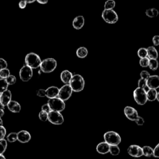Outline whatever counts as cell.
<instances>
[{
	"label": "cell",
	"mask_w": 159,
	"mask_h": 159,
	"mask_svg": "<svg viewBox=\"0 0 159 159\" xmlns=\"http://www.w3.org/2000/svg\"><path fill=\"white\" fill-rule=\"evenodd\" d=\"M7 148V141L5 139H2L0 140V155H3V153L6 151Z\"/></svg>",
	"instance_id": "4dcf8cb0"
},
{
	"label": "cell",
	"mask_w": 159,
	"mask_h": 159,
	"mask_svg": "<svg viewBox=\"0 0 159 159\" xmlns=\"http://www.w3.org/2000/svg\"><path fill=\"white\" fill-rule=\"evenodd\" d=\"M8 67V64L5 60L0 58V70L4 68H6Z\"/></svg>",
	"instance_id": "f35d334b"
},
{
	"label": "cell",
	"mask_w": 159,
	"mask_h": 159,
	"mask_svg": "<svg viewBox=\"0 0 159 159\" xmlns=\"http://www.w3.org/2000/svg\"><path fill=\"white\" fill-rule=\"evenodd\" d=\"M102 17L108 24H115L118 21V16L113 9H105L102 13Z\"/></svg>",
	"instance_id": "52a82bcc"
},
{
	"label": "cell",
	"mask_w": 159,
	"mask_h": 159,
	"mask_svg": "<svg viewBox=\"0 0 159 159\" xmlns=\"http://www.w3.org/2000/svg\"><path fill=\"white\" fill-rule=\"evenodd\" d=\"M6 139L7 141L10 143L16 142L17 140V133L11 132L8 135Z\"/></svg>",
	"instance_id": "f1b7e54d"
},
{
	"label": "cell",
	"mask_w": 159,
	"mask_h": 159,
	"mask_svg": "<svg viewBox=\"0 0 159 159\" xmlns=\"http://www.w3.org/2000/svg\"><path fill=\"white\" fill-rule=\"evenodd\" d=\"M154 151V155L153 157L156 158H159V143L157 145V146L153 149Z\"/></svg>",
	"instance_id": "f6af8a7d"
},
{
	"label": "cell",
	"mask_w": 159,
	"mask_h": 159,
	"mask_svg": "<svg viewBox=\"0 0 159 159\" xmlns=\"http://www.w3.org/2000/svg\"><path fill=\"white\" fill-rule=\"evenodd\" d=\"M158 11L155 8H150L146 11V14L150 18L156 17L158 15Z\"/></svg>",
	"instance_id": "d4e9b609"
},
{
	"label": "cell",
	"mask_w": 159,
	"mask_h": 159,
	"mask_svg": "<svg viewBox=\"0 0 159 159\" xmlns=\"http://www.w3.org/2000/svg\"><path fill=\"white\" fill-rule=\"evenodd\" d=\"M128 153L134 157H141L144 155L142 147H141L137 145L130 146L128 149Z\"/></svg>",
	"instance_id": "8fae6325"
},
{
	"label": "cell",
	"mask_w": 159,
	"mask_h": 159,
	"mask_svg": "<svg viewBox=\"0 0 159 159\" xmlns=\"http://www.w3.org/2000/svg\"><path fill=\"white\" fill-rule=\"evenodd\" d=\"M48 120L53 124L61 125L63 124L64 119L62 114L60 112L51 111L48 115Z\"/></svg>",
	"instance_id": "ba28073f"
},
{
	"label": "cell",
	"mask_w": 159,
	"mask_h": 159,
	"mask_svg": "<svg viewBox=\"0 0 159 159\" xmlns=\"http://www.w3.org/2000/svg\"><path fill=\"white\" fill-rule=\"evenodd\" d=\"M8 109L13 113H19L21 111V105L16 101L11 100L7 105Z\"/></svg>",
	"instance_id": "d6986e66"
},
{
	"label": "cell",
	"mask_w": 159,
	"mask_h": 159,
	"mask_svg": "<svg viewBox=\"0 0 159 159\" xmlns=\"http://www.w3.org/2000/svg\"><path fill=\"white\" fill-rule=\"evenodd\" d=\"M42 111H45V112H46V113H49L52 110H51V109H50L49 105L48 103H47V104L44 105L42 106Z\"/></svg>",
	"instance_id": "ee69618b"
},
{
	"label": "cell",
	"mask_w": 159,
	"mask_h": 159,
	"mask_svg": "<svg viewBox=\"0 0 159 159\" xmlns=\"http://www.w3.org/2000/svg\"><path fill=\"white\" fill-rule=\"evenodd\" d=\"M124 113L126 117L130 121H135L138 118V113L135 109L131 106H126L124 108Z\"/></svg>",
	"instance_id": "7c38bea8"
},
{
	"label": "cell",
	"mask_w": 159,
	"mask_h": 159,
	"mask_svg": "<svg viewBox=\"0 0 159 159\" xmlns=\"http://www.w3.org/2000/svg\"><path fill=\"white\" fill-rule=\"evenodd\" d=\"M8 83H7L6 79L0 80V93H3L8 90Z\"/></svg>",
	"instance_id": "4316f807"
},
{
	"label": "cell",
	"mask_w": 159,
	"mask_h": 159,
	"mask_svg": "<svg viewBox=\"0 0 159 159\" xmlns=\"http://www.w3.org/2000/svg\"><path fill=\"white\" fill-rule=\"evenodd\" d=\"M3 121L2 119V118L0 117V126H3Z\"/></svg>",
	"instance_id": "816d5d0a"
},
{
	"label": "cell",
	"mask_w": 159,
	"mask_h": 159,
	"mask_svg": "<svg viewBox=\"0 0 159 159\" xmlns=\"http://www.w3.org/2000/svg\"><path fill=\"white\" fill-rule=\"evenodd\" d=\"M5 114V111L4 109H0V117H2L4 116Z\"/></svg>",
	"instance_id": "c3c4849f"
},
{
	"label": "cell",
	"mask_w": 159,
	"mask_h": 159,
	"mask_svg": "<svg viewBox=\"0 0 159 159\" xmlns=\"http://www.w3.org/2000/svg\"><path fill=\"white\" fill-rule=\"evenodd\" d=\"M1 95H2V94L0 93V99H1Z\"/></svg>",
	"instance_id": "11a10c76"
},
{
	"label": "cell",
	"mask_w": 159,
	"mask_h": 159,
	"mask_svg": "<svg viewBox=\"0 0 159 159\" xmlns=\"http://www.w3.org/2000/svg\"><path fill=\"white\" fill-rule=\"evenodd\" d=\"M24 1L27 3H34L36 0H24Z\"/></svg>",
	"instance_id": "681fc988"
},
{
	"label": "cell",
	"mask_w": 159,
	"mask_h": 159,
	"mask_svg": "<svg viewBox=\"0 0 159 159\" xmlns=\"http://www.w3.org/2000/svg\"><path fill=\"white\" fill-rule=\"evenodd\" d=\"M147 84L149 89H157L159 88V76L150 75L147 80Z\"/></svg>",
	"instance_id": "4fadbf2b"
},
{
	"label": "cell",
	"mask_w": 159,
	"mask_h": 159,
	"mask_svg": "<svg viewBox=\"0 0 159 159\" xmlns=\"http://www.w3.org/2000/svg\"><path fill=\"white\" fill-rule=\"evenodd\" d=\"M157 101L159 102V92L157 93Z\"/></svg>",
	"instance_id": "db71d44e"
},
{
	"label": "cell",
	"mask_w": 159,
	"mask_h": 159,
	"mask_svg": "<svg viewBox=\"0 0 159 159\" xmlns=\"http://www.w3.org/2000/svg\"><path fill=\"white\" fill-rule=\"evenodd\" d=\"M140 76H141V78H143V79H145V80H147L150 77V75L149 73L147 71L143 70V71H142L141 72Z\"/></svg>",
	"instance_id": "ab89813d"
},
{
	"label": "cell",
	"mask_w": 159,
	"mask_h": 159,
	"mask_svg": "<svg viewBox=\"0 0 159 159\" xmlns=\"http://www.w3.org/2000/svg\"><path fill=\"white\" fill-rule=\"evenodd\" d=\"M157 91L155 89H149L147 91V99L149 102H153L155 99H157Z\"/></svg>",
	"instance_id": "7402d4cb"
},
{
	"label": "cell",
	"mask_w": 159,
	"mask_h": 159,
	"mask_svg": "<svg viewBox=\"0 0 159 159\" xmlns=\"http://www.w3.org/2000/svg\"><path fill=\"white\" fill-rule=\"evenodd\" d=\"M25 62L26 65L32 68H37L41 65L42 61L40 57L33 52L28 54L25 58Z\"/></svg>",
	"instance_id": "7a4b0ae2"
},
{
	"label": "cell",
	"mask_w": 159,
	"mask_h": 159,
	"mask_svg": "<svg viewBox=\"0 0 159 159\" xmlns=\"http://www.w3.org/2000/svg\"><path fill=\"white\" fill-rule=\"evenodd\" d=\"M152 43L154 46H159V35H154L152 38Z\"/></svg>",
	"instance_id": "7bdbcfd3"
},
{
	"label": "cell",
	"mask_w": 159,
	"mask_h": 159,
	"mask_svg": "<svg viewBox=\"0 0 159 159\" xmlns=\"http://www.w3.org/2000/svg\"><path fill=\"white\" fill-rule=\"evenodd\" d=\"M110 146L106 142H102L98 144L96 147L97 152L100 154H106L109 152Z\"/></svg>",
	"instance_id": "9a60e30c"
},
{
	"label": "cell",
	"mask_w": 159,
	"mask_h": 159,
	"mask_svg": "<svg viewBox=\"0 0 159 159\" xmlns=\"http://www.w3.org/2000/svg\"><path fill=\"white\" fill-rule=\"evenodd\" d=\"M73 90L71 88L70 84H66L59 90L58 98L61 99L62 100L67 101L70 98L72 94Z\"/></svg>",
	"instance_id": "9c48e42d"
},
{
	"label": "cell",
	"mask_w": 159,
	"mask_h": 159,
	"mask_svg": "<svg viewBox=\"0 0 159 159\" xmlns=\"http://www.w3.org/2000/svg\"><path fill=\"white\" fill-rule=\"evenodd\" d=\"M48 115H49V113H47L45 111H41L39 113V119H41V121L45 122L48 120Z\"/></svg>",
	"instance_id": "d590c367"
},
{
	"label": "cell",
	"mask_w": 159,
	"mask_h": 159,
	"mask_svg": "<svg viewBox=\"0 0 159 159\" xmlns=\"http://www.w3.org/2000/svg\"><path fill=\"white\" fill-rule=\"evenodd\" d=\"M31 135L26 131H21L17 133V141L21 143H27L30 141Z\"/></svg>",
	"instance_id": "5bb4252c"
},
{
	"label": "cell",
	"mask_w": 159,
	"mask_h": 159,
	"mask_svg": "<svg viewBox=\"0 0 159 159\" xmlns=\"http://www.w3.org/2000/svg\"><path fill=\"white\" fill-rule=\"evenodd\" d=\"M59 90L57 87H50L46 90V96L49 98H54L58 96Z\"/></svg>",
	"instance_id": "ac0fdd59"
},
{
	"label": "cell",
	"mask_w": 159,
	"mask_h": 159,
	"mask_svg": "<svg viewBox=\"0 0 159 159\" xmlns=\"http://www.w3.org/2000/svg\"><path fill=\"white\" fill-rule=\"evenodd\" d=\"M109 152L112 155H118L120 153V149H119L118 146H110Z\"/></svg>",
	"instance_id": "f546056e"
},
{
	"label": "cell",
	"mask_w": 159,
	"mask_h": 159,
	"mask_svg": "<svg viewBox=\"0 0 159 159\" xmlns=\"http://www.w3.org/2000/svg\"><path fill=\"white\" fill-rule=\"evenodd\" d=\"M37 95L39 97H45L46 96V91L45 90L40 89L37 91Z\"/></svg>",
	"instance_id": "b9f144b4"
},
{
	"label": "cell",
	"mask_w": 159,
	"mask_h": 159,
	"mask_svg": "<svg viewBox=\"0 0 159 159\" xmlns=\"http://www.w3.org/2000/svg\"><path fill=\"white\" fill-rule=\"evenodd\" d=\"M143 154L147 157H153L154 151L153 149L150 146H144L142 147Z\"/></svg>",
	"instance_id": "cb8c5ba5"
},
{
	"label": "cell",
	"mask_w": 159,
	"mask_h": 159,
	"mask_svg": "<svg viewBox=\"0 0 159 159\" xmlns=\"http://www.w3.org/2000/svg\"><path fill=\"white\" fill-rule=\"evenodd\" d=\"M6 80L7 83H8V85H14L16 83V78L15 76L10 75L8 78H6Z\"/></svg>",
	"instance_id": "8d00e7d4"
},
{
	"label": "cell",
	"mask_w": 159,
	"mask_h": 159,
	"mask_svg": "<svg viewBox=\"0 0 159 159\" xmlns=\"http://www.w3.org/2000/svg\"><path fill=\"white\" fill-rule=\"evenodd\" d=\"M138 88H142V89L146 90V91H147L149 90V88L147 84V80H145V79H143V78H141L140 80H139Z\"/></svg>",
	"instance_id": "484cf974"
},
{
	"label": "cell",
	"mask_w": 159,
	"mask_h": 159,
	"mask_svg": "<svg viewBox=\"0 0 159 159\" xmlns=\"http://www.w3.org/2000/svg\"><path fill=\"white\" fill-rule=\"evenodd\" d=\"M0 159H6V158L3 155H0Z\"/></svg>",
	"instance_id": "f5cc1de1"
},
{
	"label": "cell",
	"mask_w": 159,
	"mask_h": 159,
	"mask_svg": "<svg viewBox=\"0 0 159 159\" xmlns=\"http://www.w3.org/2000/svg\"><path fill=\"white\" fill-rule=\"evenodd\" d=\"M148 58L149 59H157L158 58V52L156 49L153 46H150L147 49Z\"/></svg>",
	"instance_id": "44dd1931"
},
{
	"label": "cell",
	"mask_w": 159,
	"mask_h": 159,
	"mask_svg": "<svg viewBox=\"0 0 159 159\" xmlns=\"http://www.w3.org/2000/svg\"><path fill=\"white\" fill-rule=\"evenodd\" d=\"M26 5H27V3L24 1V0H22V1L19 2V6L21 9H24L26 6Z\"/></svg>",
	"instance_id": "bcb514c9"
},
{
	"label": "cell",
	"mask_w": 159,
	"mask_h": 159,
	"mask_svg": "<svg viewBox=\"0 0 159 159\" xmlns=\"http://www.w3.org/2000/svg\"><path fill=\"white\" fill-rule=\"evenodd\" d=\"M138 126H142L144 124V119L142 117L139 116L138 118L134 121Z\"/></svg>",
	"instance_id": "60d3db41"
},
{
	"label": "cell",
	"mask_w": 159,
	"mask_h": 159,
	"mask_svg": "<svg viewBox=\"0 0 159 159\" xmlns=\"http://www.w3.org/2000/svg\"><path fill=\"white\" fill-rule=\"evenodd\" d=\"M48 105L50 109L53 111L61 112L64 110L65 108V104L63 100L58 97L49 99L48 101Z\"/></svg>",
	"instance_id": "277c9868"
},
{
	"label": "cell",
	"mask_w": 159,
	"mask_h": 159,
	"mask_svg": "<svg viewBox=\"0 0 159 159\" xmlns=\"http://www.w3.org/2000/svg\"><path fill=\"white\" fill-rule=\"evenodd\" d=\"M6 134V130L5 128L3 126H0V140L4 139Z\"/></svg>",
	"instance_id": "74e56055"
},
{
	"label": "cell",
	"mask_w": 159,
	"mask_h": 159,
	"mask_svg": "<svg viewBox=\"0 0 159 159\" xmlns=\"http://www.w3.org/2000/svg\"><path fill=\"white\" fill-rule=\"evenodd\" d=\"M105 142L109 146H118L121 142V137L114 131H108L104 134Z\"/></svg>",
	"instance_id": "3957f363"
},
{
	"label": "cell",
	"mask_w": 159,
	"mask_h": 159,
	"mask_svg": "<svg viewBox=\"0 0 159 159\" xmlns=\"http://www.w3.org/2000/svg\"><path fill=\"white\" fill-rule=\"evenodd\" d=\"M11 93L9 90H7L1 95V99H0V102H1L4 106H7L8 103L11 101Z\"/></svg>",
	"instance_id": "e0dca14e"
},
{
	"label": "cell",
	"mask_w": 159,
	"mask_h": 159,
	"mask_svg": "<svg viewBox=\"0 0 159 159\" xmlns=\"http://www.w3.org/2000/svg\"><path fill=\"white\" fill-rule=\"evenodd\" d=\"M57 61L54 58H46L42 62L41 70L43 72L49 73L52 72L57 67Z\"/></svg>",
	"instance_id": "8992f818"
},
{
	"label": "cell",
	"mask_w": 159,
	"mask_h": 159,
	"mask_svg": "<svg viewBox=\"0 0 159 159\" xmlns=\"http://www.w3.org/2000/svg\"><path fill=\"white\" fill-rule=\"evenodd\" d=\"M37 1L40 4H46L47 3L49 0H37Z\"/></svg>",
	"instance_id": "7dc6e473"
},
{
	"label": "cell",
	"mask_w": 159,
	"mask_h": 159,
	"mask_svg": "<svg viewBox=\"0 0 159 159\" xmlns=\"http://www.w3.org/2000/svg\"><path fill=\"white\" fill-rule=\"evenodd\" d=\"M32 69L28 65L23 66L19 72L20 78L23 82H28L32 77Z\"/></svg>",
	"instance_id": "30bf717a"
},
{
	"label": "cell",
	"mask_w": 159,
	"mask_h": 159,
	"mask_svg": "<svg viewBox=\"0 0 159 159\" xmlns=\"http://www.w3.org/2000/svg\"><path fill=\"white\" fill-rule=\"evenodd\" d=\"M116 6L114 0H108L105 4V9H113Z\"/></svg>",
	"instance_id": "1f68e13d"
},
{
	"label": "cell",
	"mask_w": 159,
	"mask_h": 159,
	"mask_svg": "<svg viewBox=\"0 0 159 159\" xmlns=\"http://www.w3.org/2000/svg\"><path fill=\"white\" fill-rule=\"evenodd\" d=\"M5 106L1 102H0V109H5Z\"/></svg>",
	"instance_id": "f907efd6"
},
{
	"label": "cell",
	"mask_w": 159,
	"mask_h": 159,
	"mask_svg": "<svg viewBox=\"0 0 159 159\" xmlns=\"http://www.w3.org/2000/svg\"><path fill=\"white\" fill-rule=\"evenodd\" d=\"M149 68L152 70H156L158 67V62L157 59H150Z\"/></svg>",
	"instance_id": "83f0119b"
},
{
	"label": "cell",
	"mask_w": 159,
	"mask_h": 159,
	"mask_svg": "<svg viewBox=\"0 0 159 159\" xmlns=\"http://www.w3.org/2000/svg\"><path fill=\"white\" fill-rule=\"evenodd\" d=\"M9 75H10V71L7 68L0 70V77H1L2 79H6Z\"/></svg>",
	"instance_id": "836d02e7"
},
{
	"label": "cell",
	"mask_w": 159,
	"mask_h": 159,
	"mask_svg": "<svg viewBox=\"0 0 159 159\" xmlns=\"http://www.w3.org/2000/svg\"><path fill=\"white\" fill-rule=\"evenodd\" d=\"M85 24V19L83 16H78L76 17L73 21V26L75 29H80L83 28Z\"/></svg>",
	"instance_id": "2e32d148"
},
{
	"label": "cell",
	"mask_w": 159,
	"mask_h": 159,
	"mask_svg": "<svg viewBox=\"0 0 159 159\" xmlns=\"http://www.w3.org/2000/svg\"><path fill=\"white\" fill-rule=\"evenodd\" d=\"M61 77L62 81L64 83L70 84L71 80L73 77V75L70 72H69L68 70H64L62 72V73L61 75Z\"/></svg>",
	"instance_id": "ffe728a7"
},
{
	"label": "cell",
	"mask_w": 159,
	"mask_h": 159,
	"mask_svg": "<svg viewBox=\"0 0 159 159\" xmlns=\"http://www.w3.org/2000/svg\"><path fill=\"white\" fill-rule=\"evenodd\" d=\"M137 55L141 58L147 57H148V54H147V49H145V48L139 49L138 50V52H137Z\"/></svg>",
	"instance_id": "d6a6232c"
},
{
	"label": "cell",
	"mask_w": 159,
	"mask_h": 159,
	"mask_svg": "<svg viewBox=\"0 0 159 159\" xmlns=\"http://www.w3.org/2000/svg\"><path fill=\"white\" fill-rule=\"evenodd\" d=\"M134 98L135 102L139 105H144L148 101L147 91L142 88H137L134 91Z\"/></svg>",
	"instance_id": "5b68a950"
},
{
	"label": "cell",
	"mask_w": 159,
	"mask_h": 159,
	"mask_svg": "<svg viewBox=\"0 0 159 159\" xmlns=\"http://www.w3.org/2000/svg\"><path fill=\"white\" fill-rule=\"evenodd\" d=\"M149 62L150 59L148 57L141 58L140 61H139V64L142 67H147L149 65Z\"/></svg>",
	"instance_id": "e575fe53"
},
{
	"label": "cell",
	"mask_w": 159,
	"mask_h": 159,
	"mask_svg": "<svg viewBox=\"0 0 159 159\" xmlns=\"http://www.w3.org/2000/svg\"><path fill=\"white\" fill-rule=\"evenodd\" d=\"M88 54V50L85 47H79L76 50L77 57L79 58H83L86 57L87 56Z\"/></svg>",
	"instance_id": "603a6c76"
},
{
	"label": "cell",
	"mask_w": 159,
	"mask_h": 159,
	"mask_svg": "<svg viewBox=\"0 0 159 159\" xmlns=\"http://www.w3.org/2000/svg\"><path fill=\"white\" fill-rule=\"evenodd\" d=\"M70 85L75 92H80L83 90L85 87V80L80 75H75L73 76Z\"/></svg>",
	"instance_id": "6da1fadb"
}]
</instances>
